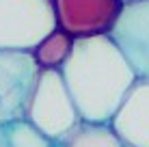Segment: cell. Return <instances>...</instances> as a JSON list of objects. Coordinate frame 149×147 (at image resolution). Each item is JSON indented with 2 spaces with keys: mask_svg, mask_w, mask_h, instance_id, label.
Returning <instances> with one entry per match:
<instances>
[{
  "mask_svg": "<svg viewBox=\"0 0 149 147\" xmlns=\"http://www.w3.org/2000/svg\"><path fill=\"white\" fill-rule=\"evenodd\" d=\"M108 125L125 145L149 147V78L134 80Z\"/></svg>",
  "mask_w": 149,
  "mask_h": 147,
  "instance_id": "7",
  "label": "cell"
},
{
  "mask_svg": "<svg viewBox=\"0 0 149 147\" xmlns=\"http://www.w3.org/2000/svg\"><path fill=\"white\" fill-rule=\"evenodd\" d=\"M61 74L86 123H108L138 78L110 35L76 39Z\"/></svg>",
  "mask_w": 149,
  "mask_h": 147,
  "instance_id": "1",
  "label": "cell"
},
{
  "mask_svg": "<svg viewBox=\"0 0 149 147\" xmlns=\"http://www.w3.org/2000/svg\"><path fill=\"white\" fill-rule=\"evenodd\" d=\"M54 26L50 0H0V50H30Z\"/></svg>",
  "mask_w": 149,
  "mask_h": 147,
  "instance_id": "3",
  "label": "cell"
},
{
  "mask_svg": "<svg viewBox=\"0 0 149 147\" xmlns=\"http://www.w3.org/2000/svg\"><path fill=\"white\" fill-rule=\"evenodd\" d=\"M110 37L138 78H149V0L125 2Z\"/></svg>",
  "mask_w": 149,
  "mask_h": 147,
  "instance_id": "6",
  "label": "cell"
},
{
  "mask_svg": "<svg viewBox=\"0 0 149 147\" xmlns=\"http://www.w3.org/2000/svg\"><path fill=\"white\" fill-rule=\"evenodd\" d=\"M39 67L30 50H0V123L26 117Z\"/></svg>",
  "mask_w": 149,
  "mask_h": 147,
  "instance_id": "4",
  "label": "cell"
},
{
  "mask_svg": "<svg viewBox=\"0 0 149 147\" xmlns=\"http://www.w3.org/2000/svg\"><path fill=\"white\" fill-rule=\"evenodd\" d=\"M0 147H58L26 119L0 123Z\"/></svg>",
  "mask_w": 149,
  "mask_h": 147,
  "instance_id": "10",
  "label": "cell"
},
{
  "mask_svg": "<svg viewBox=\"0 0 149 147\" xmlns=\"http://www.w3.org/2000/svg\"><path fill=\"white\" fill-rule=\"evenodd\" d=\"M74 43L76 39L69 33L54 26L39 43H35L30 48V54H33L39 69H58L61 72L63 65L67 63L71 50H74Z\"/></svg>",
  "mask_w": 149,
  "mask_h": 147,
  "instance_id": "8",
  "label": "cell"
},
{
  "mask_svg": "<svg viewBox=\"0 0 149 147\" xmlns=\"http://www.w3.org/2000/svg\"><path fill=\"white\" fill-rule=\"evenodd\" d=\"M123 2H134V0H123Z\"/></svg>",
  "mask_w": 149,
  "mask_h": 147,
  "instance_id": "11",
  "label": "cell"
},
{
  "mask_svg": "<svg viewBox=\"0 0 149 147\" xmlns=\"http://www.w3.org/2000/svg\"><path fill=\"white\" fill-rule=\"evenodd\" d=\"M58 147H130L112 132L108 123H86L82 121L67 139H63Z\"/></svg>",
  "mask_w": 149,
  "mask_h": 147,
  "instance_id": "9",
  "label": "cell"
},
{
  "mask_svg": "<svg viewBox=\"0 0 149 147\" xmlns=\"http://www.w3.org/2000/svg\"><path fill=\"white\" fill-rule=\"evenodd\" d=\"M54 22L74 39L110 35L125 7L123 0H50Z\"/></svg>",
  "mask_w": 149,
  "mask_h": 147,
  "instance_id": "5",
  "label": "cell"
},
{
  "mask_svg": "<svg viewBox=\"0 0 149 147\" xmlns=\"http://www.w3.org/2000/svg\"><path fill=\"white\" fill-rule=\"evenodd\" d=\"M24 119L54 143L67 139L82 123L80 113L58 69H39Z\"/></svg>",
  "mask_w": 149,
  "mask_h": 147,
  "instance_id": "2",
  "label": "cell"
}]
</instances>
